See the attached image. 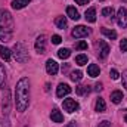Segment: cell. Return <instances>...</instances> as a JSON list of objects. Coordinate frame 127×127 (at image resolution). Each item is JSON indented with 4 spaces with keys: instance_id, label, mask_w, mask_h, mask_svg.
Instances as JSON below:
<instances>
[{
    "instance_id": "cell-38",
    "label": "cell",
    "mask_w": 127,
    "mask_h": 127,
    "mask_svg": "<svg viewBox=\"0 0 127 127\" xmlns=\"http://www.w3.org/2000/svg\"><path fill=\"white\" fill-rule=\"evenodd\" d=\"M66 127H74V126H66Z\"/></svg>"
},
{
    "instance_id": "cell-5",
    "label": "cell",
    "mask_w": 127,
    "mask_h": 127,
    "mask_svg": "<svg viewBox=\"0 0 127 127\" xmlns=\"http://www.w3.org/2000/svg\"><path fill=\"white\" fill-rule=\"evenodd\" d=\"M117 24H118L121 28H126L127 27V9L126 7H120V9H118V13H117Z\"/></svg>"
},
{
    "instance_id": "cell-34",
    "label": "cell",
    "mask_w": 127,
    "mask_h": 127,
    "mask_svg": "<svg viewBox=\"0 0 127 127\" xmlns=\"http://www.w3.org/2000/svg\"><path fill=\"white\" fill-rule=\"evenodd\" d=\"M97 127H111V124H109L106 120H103V121H100V123H99V126H97Z\"/></svg>"
},
{
    "instance_id": "cell-7",
    "label": "cell",
    "mask_w": 127,
    "mask_h": 127,
    "mask_svg": "<svg viewBox=\"0 0 127 127\" xmlns=\"http://www.w3.org/2000/svg\"><path fill=\"white\" fill-rule=\"evenodd\" d=\"M89 32H90V30H89V28H86L84 25H77V27L72 30V35H74L75 38H81V37L89 35Z\"/></svg>"
},
{
    "instance_id": "cell-1",
    "label": "cell",
    "mask_w": 127,
    "mask_h": 127,
    "mask_svg": "<svg viewBox=\"0 0 127 127\" xmlns=\"http://www.w3.org/2000/svg\"><path fill=\"white\" fill-rule=\"evenodd\" d=\"M30 103V80L27 77L21 78L16 83L15 89V105L19 112H24Z\"/></svg>"
},
{
    "instance_id": "cell-36",
    "label": "cell",
    "mask_w": 127,
    "mask_h": 127,
    "mask_svg": "<svg viewBox=\"0 0 127 127\" xmlns=\"http://www.w3.org/2000/svg\"><path fill=\"white\" fill-rule=\"evenodd\" d=\"M102 89H103V87H102V84H100V83H97V84L95 86V90H96V92H100Z\"/></svg>"
},
{
    "instance_id": "cell-29",
    "label": "cell",
    "mask_w": 127,
    "mask_h": 127,
    "mask_svg": "<svg viewBox=\"0 0 127 127\" xmlns=\"http://www.w3.org/2000/svg\"><path fill=\"white\" fill-rule=\"evenodd\" d=\"M75 49L77 50H84V49H87V43L86 41H78V43H75Z\"/></svg>"
},
{
    "instance_id": "cell-30",
    "label": "cell",
    "mask_w": 127,
    "mask_h": 127,
    "mask_svg": "<svg viewBox=\"0 0 127 127\" xmlns=\"http://www.w3.org/2000/svg\"><path fill=\"white\" fill-rule=\"evenodd\" d=\"M109 75H111V78H112V80H118V77H120L118 71H117V69H114V68L109 71Z\"/></svg>"
},
{
    "instance_id": "cell-26",
    "label": "cell",
    "mask_w": 127,
    "mask_h": 127,
    "mask_svg": "<svg viewBox=\"0 0 127 127\" xmlns=\"http://www.w3.org/2000/svg\"><path fill=\"white\" fill-rule=\"evenodd\" d=\"M71 80L72 81H80L81 78H83V72L81 71H74V72H71Z\"/></svg>"
},
{
    "instance_id": "cell-2",
    "label": "cell",
    "mask_w": 127,
    "mask_h": 127,
    "mask_svg": "<svg viewBox=\"0 0 127 127\" xmlns=\"http://www.w3.org/2000/svg\"><path fill=\"white\" fill-rule=\"evenodd\" d=\"M13 55H15V59L21 64L28 61V52H27V49L22 43H16L13 46Z\"/></svg>"
},
{
    "instance_id": "cell-18",
    "label": "cell",
    "mask_w": 127,
    "mask_h": 127,
    "mask_svg": "<svg viewBox=\"0 0 127 127\" xmlns=\"http://www.w3.org/2000/svg\"><path fill=\"white\" fill-rule=\"evenodd\" d=\"M30 1H31V0H13V1H12V7H13V9H22V7H25Z\"/></svg>"
},
{
    "instance_id": "cell-4",
    "label": "cell",
    "mask_w": 127,
    "mask_h": 127,
    "mask_svg": "<svg viewBox=\"0 0 127 127\" xmlns=\"http://www.w3.org/2000/svg\"><path fill=\"white\" fill-rule=\"evenodd\" d=\"M34 47H35V52L37 53H40V55H43L44 52H46V35H38L37 37V40H35V44H34Z\"/></svg>"
},
{
    "instance_id": "cell-14",
    "label": "cell",
    "mask_w": 127,
    "mask_h": 127,
    "mask_svg": "<svg viewBox=\"0 0 127 127\" xmlns=\"http://www.w3.org/2000/svg\"><path fill=\"white\" fill-rule=\"evenodd\" d=\"M84 18L87 22H95L96 21V9L95 7H89L84 13Z\"/></svg>"
},
{
    "instance_id": "cell-21",
    "label": "cell",
    "mask_w": 127,
    "mask_h": 127,
    "mask_svg": "<svg viewBox=\"0 0 127 127\" xmlns=\"http://www.w3.org/2000/svg\"><path fill=\"white\" fill-rule=\"evenodd\" d=\"M121 99H123V93H121L120 90H114V92L111 93V100H112L114 103H120Z\"/></svg>"
},
{
    "instance_id": "cell-6",
    "label": "cell",
    "mask_w": 127,
    "mask_h": 127,
    "mask_svg": "<svg viewBox=\"0 0 127 127\" xmlns=\"http://www.w3.org/2000/svg\"><path fill=\"white\" fill-rule=\"evenodd\" d=\"M62 106H64V109L66 111V112H74V111H77L78 108H80V105L74 100V99H65L64 100V103H62Z\"/></svg>"
},
{
    "instance_id": "cell-15",
    "label": "cell",
    "mask_w": 127,
    "mask_h": 127,
    "mask_svg": "<svg viewBox=\"0 0 127 127\" xmlns=\"http://www.w3.org/2000/svg\"><path fill=\"white\" fill-rule=\"evenodd\" d=\"M0 56H1V59L3 61H10V58H12V52L7 49V47H4V46H1L0 44Z\"/></svg>"
},
{
    "instance_id": "cell-9",
    "label": "cell",
    "mask_w": 127,
    "mask_h": 127,
    "mask_svg": "<svg viewBox=\"0 0 127 127\" xmlns=\"http://www.w3.org/2000/svg\"><path fill=\"white\" fill-rule=\"evenodd\" d=\"M46 71L50 75H56L58 71H59V66H58V64L55 62L53 59H47V62H46Z\"/></svg>"
},
{
    "instance_id": "cell-27",
    "label": "cell",
    "mask_w": 127,
    "mask_h": 127,
    "mask_svg": "<svg viewBox=\"0 0 127 127\" xmlns=\"http://www.w3.org/2000/svg\"><path fill=\"white\" fill-rule=\"evenodd\" d=\"M102 15L106 16V18H109V16L112 18V16H114V9H112V7H105V9L102 10Z\"/></svg>"
},
{
    "instance_id": "cell-12",
    "label": "cell",
    "mask_w": 127,
    "mask_h": 127,
    "mask_svg": "<svg viewBox=\"0 0 127 127\" xmlns=\"http://www.w3.org/2000/svg\"><path fill=\"white\" fill-rule=\"evenodd\" d=\"M66 15H68L71 19H74V21H78V19H80V13H78V10H77L74 6H68V7H66Z\"/></svg>"
},
{
    "instance_id": "cell-22",
    "label": "cell",
    "mask_w": 127,
    "mask_h": 127,
    "mask_svg": "<svg viewBox=\"0 0 127 127\" xmlns=\"http://www.w3.org/2000/svg\"><path fill=\"white\" fill-rule=\"evenodd\" d=\"M95 108H96L97 112H103V111L106 109V103H105V100H103L102 97H99V99L96 100V106Z\"/></svg>"
},
{
    "instance_id": "cell-20",
    "label": "cell",
    "mask_w": 127,
    "mask_h": 127,
    "mask_svg": "<svg viewBox=\"0 0 127 127\" xmlns=\"http://www.w3.org/2000/svg\"><path fill=\"white\" fill-rule=\"evenodd\" d=\"M100 32L105 35V37H108L109 40H115L117 38V32L114 31V30H108V28H102Z\"/></svg>"
},
{
    "instance_id": "cell-32",
    "label": "cell",
    "mask_w": 127,
    "mask_h": 127,
    "mask_svg": "<svg viewBox=\"0 0 127 127\" xmlns=\"http://www.w3.org/2000/svg\"><path fill=\"white\" fill-rule=\"evenodd\" d=\"M120 49H121L123 52H127V38H123V40H121V43H120Z\"/></svg>"
},
{
    "instance_id": "cell-37",
    "label": "cell",
    "mask_w": 127,
    "mask_h": 127,
    "mask_svg": "<svg viewBox=\"0 0 127 127\" xmlns=\"http://www.w3.org/2000/svg\"><path fill=\"white\" fill-rule=\"evenodd\" d=\"M124 121H126V123H127V115H126V117H124Z\"/></svg>"
},
{
    "instance_id": "cell-35",
    "label": "cell",
    "mask_w": 127,
    "mask_h": 127,
    "mask_svg": "<svg viewBox=\"0 0 127 127\" xmlns=\"http://www.w3.org/2000/svg\"><path fill=\"white\" fill-rule=\"evenodd\" d=\"M89 1H90V0H75V3H77V4H81V6H83V4H87Z\"/></svg>"
},
{
    "instance_id": "cell-10",
    "label": "cell",
    "mask_w": 127,
    "mask_h": 127,
    "mask_svg": "<svg viewBox=\"0 0 127 127\" xmlns=\"http://www.w3.org/2000/svg\"><path fill=\"white\" fill-rule=\"evenodd\" d=\"M71 93V87L66 84V83H61L58 87H56V96L58 97H64V96L69 95Z\"/></svg>"
},
{
    "instance_id": "cell-33",
    "label": "cell",
    "mask_w": 127,
    "mask_h": 127,
    "mask_svg": "<svg viewBox=\"0 0 127 127\" xmlns=\"http://www.w3.org/2000/svg\"><path fill=\"white\" fill-rule=\"evenodd\" d=\"M121 75H123V86L127 89V69H126V71H123V74H121Z\"/></svg>"
},
{
    "instance_id": "cell-17",
    "label": "cell",
    "mask_w": 127,
    "mask_h": 127,
    "mask_svg": "<svg viewBox=\"0 0 127 127\" xmlns=\"http://www.w3.org/2000/svg\"><path fill=\"white\" fill-rule=\"evenodd\" d=\"M12 32L13 31H9V30L0 27V40H3V41H10V40H12Z\"/></svg>"
},
{
    "instance_id": "cell-39",
    "label": "cell",
    "mask_w": 127,
    "mask_h": 127,
    "mask_svg": "<svg viewBox=\"0 0 127 127\" xmlns=\"http://www.w3.org/2000/svg\"><path fill=\"white\" fill-rule=\"evenodd\" d=\"M123 1H127V0H123Z\"/></svg>"
},
{
    "instance_id": "cell-25",
    "label": "cell",
    "mask_w": 127,
    "mask_h": 127,
    "mask_svg": "<svg viewBox=\"0 0 127 127\" xmlns=\"http://www.w3.org/2000/svg\"><path fill=\"white\" fill-rule=\"evenodd\" d=\"M75 64L77 65H86L87 64V56L86 55H78V56H75Z\"/></svg>"
},
{
    "instance_id": "cell-3",
    "label": "cell",
    "mask_w": 127,
    "mask_h": 127,
    "mask_svg": "<svg viewBox=\"0 0 127 127\" xmlns=\"http://www.w3.org/2000/svg\"><path fill=\"white\" fill-rule=\"evenodd\" d=\"M0 27L13 31V18L7 10H0Z\"/></svg>"
},
{
    "instance_id": "cell-11",
    "label": "cell",
    "mask_w": 127,
    "mask_h": 127,
    "mask_svg": "<svg viewBox=\"0 0 127 127\" xmlns=\"http://www.w3.org/2000/svg\"><path fill=\"white\" fill-rule=\"evenodd\" d=\"M50 118H52L53 123H62L64 121V115L61 114V111L56 109V108L52 109V112H50Z\"/></svg>"
},
{
    "instance_id": "cell-16",
    "label": "cell",
    "mask_w": 127,
    "mask_h": 127,
    "mask_svg": "<svg viewBox=\"0 0 127 127\" xmlns=\"http://www.w3.org/2000/svg\"><path fill=\"white\" fill-rule=\"evenodd\" d=\"M87 74H89L90 77H97V75L100 74V69H99V66H97L96 64H90V65L87 66Z\"/></svg>"
},
{
    "instance_id": "cell-8",
    "label": "cell",
    "mask_w": 127,
    "mask_h": 127,
    "mask_svg": "<svg viewBox=\"0 0 127 127\" xmlns=\"http://www.w3.org/2000/svg\"><path fill=\"white\" fill-rule=\"evenodd\" d=\"M1 109H3V115H9V112H10V93H9V90H4Z\"/></svg>"
},
{
    "instance_id": "cell-28",
    "label": "cell",
    "mask_w": 127,
    "mask_h": 127,
    "mask_svg": "<svg viewBox=\"0 0 127 127\" xmlns=\"http://www.w3.org/2000/svg\"><path fill=\"white\" fill-rule=\"evenodd\" d=\"M4 78H6V72H4V68H3V65L0 64V84H1V86L4 84Z\"/></svg>"
},
{
    "instance_id": "cell-24",
    "label": "cell",
    "mask_w": 127,
    "mask_h": 127,
    "mask_svg": "<svg viewBox=\"0 0 127 127\" xmlns=\"http://www.w3.org/2000/svg\"><path fill=\"white\" fill-rule=\"evenodd\" d=\"M75 92H77V95H86V93L90 92V87L89 86H77Z\"/></svg>"
},
{
    "instance_id": "cell-13",
    "label": "cell",
    "mask_w": 127,
    "mask_h": 127,
    "mask_svg": "<svg viewBox=\"0 0 127 127\" xmlns=\"http://www.w3.org/2000/svg\"><path fill=\"white\" fill-rule=\"evenodd\" d=\"M99 46H100V50H99V56L102 58V59H105L106 56H108V53H109V46L102 40V41H99Z\"/></svg>"
},
{
    "instance_id": "cell-31",
    "label": "cell",
    "mask_w": 127,
    "mask_h": 127,
    "mask_svg": "<svg viewBox=\"0 0 127 127\" xmlns=\"http://www.w3.org/2000/svg\"><path fill=\"white\" fill-rule=\"evenodd\" d=\"M62 41V38H61V35H58V34H55V35H52V43L53 44H59Z\"/></svg>"
},
{
    "instance_id": "cell-19",
    "label": "cell",
    "mask_w": 127,
    "mask_h": 127,
    "mask_svg": "<svg viewBox=\"0 0 127 127\" xmlns=\"http://www.w3.org/2000/svg\"><path fill=\"white\" fill-rule=\"evenodd\" d=\"M55 25L59 28V30H65L66 28V18L65 16H58L55 19Z\"/></svg>"
},
{
    "instance_id": "cell-23",
    "label": "cell",
    "mask_w": 127,
    "mask_h": 127,
    "mask_svg": "<svg viewBox=\"0 0 127 127\" xmlns=\"http://www.w3.org/2000/svg\"><path fill=\"white\" fill-rule=\"evenodd\" d=\"M69 55H71V50H69V49H59V50H58V56H59L61 59H68Z\"/></svg>"
}]
</instances>
